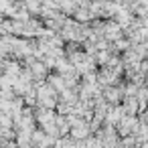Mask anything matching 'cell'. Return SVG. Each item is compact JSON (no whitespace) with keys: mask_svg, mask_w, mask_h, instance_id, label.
<instances>
[{"mask_svg":"<svg viewBox=\"0 0 148 148\" xmlns=\"http://www.w3.org/2000/svg\"><path fill=\"white\" fill-rule=\"evenodd\" d=\"M75 140H83V138H87L89 134H91V128H89V124L87 122H83V120H79L75 126H71V132H69Z\"/></svg>","mask_w":148,"mask_h":148,"instance_id":"1","label":"cell"}]
</instances>
